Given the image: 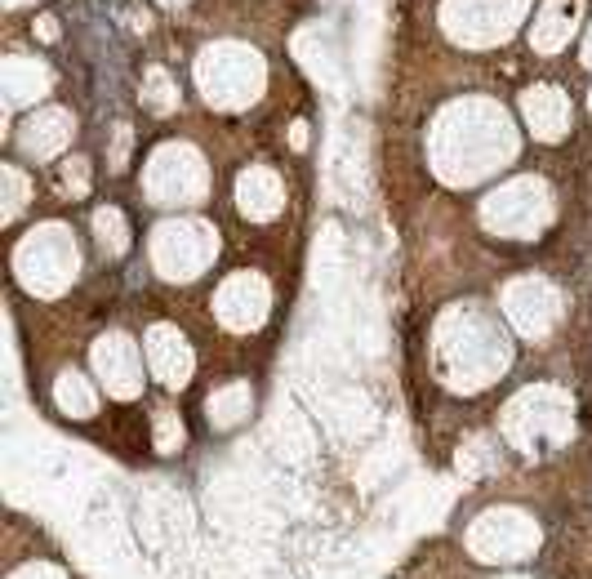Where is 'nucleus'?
I'll use <instances>...</instances> for the list:
<instances>
[{
    "instance_id": "1",
    "label": "nucleus",
    "mask_w": 592,
    "mask_h": 579,
    "mask_svg": "<svg viewBox=\"0 0 592 579\" xmlns=\"http://www.w3.org/2000/svg\"><path fill=\"white\" fill-rule=\"evenodd\" d=\"M570 23H574V0H552V9L539 18L534 45H539V49H556V45L570 36Z\"/></svg>"
}]
</instances>
